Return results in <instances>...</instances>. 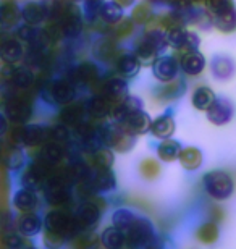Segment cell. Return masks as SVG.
Returning a JSON list of instances; mask_svg holds the SVG:
<instances>
[{"label": "cell", "instance_id": "816d5d0a", "mask_svg": "<svg viewBox=\"0 0 236 249\" xmlns=\"http://www.w3.org/2000/svg\"><path fill=\"white\" fill-rule=\"evenodd\" d=\"M7 128H8V123H7V120H5V117L2 115V113H0V136L5 134Z\"/></svg>", "mask_w": 236, "mask_h": 249}, {"label": "cell", "instance_id": "cb8c5ba5", "mask_svg": "<svg viewBox=\"0 0 236 249\" xmlns=\"http://www.w3.org/2000/svg\"><path fill=\"white\" fill-rule=\"evenodd\" d=\"M136 218L138 217H134V213L127 211V209H118V211L113 213L112 220H113L115 228H117V230H120L122 233H127L129 228H131V225L134 223Z\"/></svg>", "mask_w": 236, "mask_h": 249}, {"label": "cell", "instance_id": "8d00e7d4", "mask_svg": "<svg viewBox=\"0 0 236 249\" xmlns=\"http://www.w3.org/2000/svg\"><path fill=\"white\" fill-rule=\"evenodd\" d=\"M12 79L18 88H29L33 83V73L28 68H18L13 71Z\"/></svg>", "mask_w": 236, "mask_h": 249}, {"label": "cell", "instance_id": "f6af8a7d", "mask_svg": "<svg viewBox=\"0 0 236 249\" xmlns=\"http://www.w3.org/2000/svg\"><path fill=\"white\" fill-rule=\"evenodd\" d=\"M180 89H182V83H180V81H173V84H170V86L162 89V91L159 92V96L163 97V99H172V97L178 96V94L182 92Z\"/></svg>", "mask_w": 236, "mask_h": 249}, {"label": "cell", "instance_id": "ab89813d", "mask_svg": "<svg viewBox=\"0 0 236 249\" xmlns=\"http://www.w3.org/2000/svg\"><path fill=\"white\" fill-rule=\"evenodd\" d=\"M144 41L147 42L152 49H155L157 52L162 51V49L167 46V39H165V36L160 31H150V33H147V36H145Z\"/></svg>", "mask_w": 236, "mask_h": 249}, {"label": "cell", "instance_id": "8992f818", "mask_svg": "<svg viewBox=\"0 0 236 249\" xmlns=\"http://www.w3.org/2000/svg\"><path fill=\"white\" fill-rule=\"evenodd\" d=\"M154 74L159 81H163V83H168V81H173L177 78V71H178V65L177 60L172 57H162V58H157L154 62Z\"/></svg>", "mask_w": 236, "mask_h": 249}, {"label": "cell", "instance_id": "f5cc1de1", "mask_svg": "<svg viewBox=\"0 0 236 249\" xmlns=\"http://www.w3.org/2000/svg\"><path fill=\"white\" fill-rule=\"evenodd\" d=\"M26 249H36V248H26Z\"/></svg>", "mask_w": 236, "mask_h": 249}, {"label": "cell", "instance_id": "f35d334b", "mask_svg": "<svg viewBox=\"0 0 236 249\" xmlns=\"http://www.w3.org/2000/svg\"><path fill=\"white\" fill-rule=\"evenodd\" d=\"M94 163L99 167V170H109L113 163L112 152L107 151V149H100L94 154Z\"/></svg>", "mask_w": 236, "mask_h": 249}, {"label": "cell", "instance_id": "7c38bea8", "mask_svg": "<svg viewBox=\"0 0 236 249\" xmlns=\"http://www.w3.org/2000/svg\"><path fill=\"white\" fill-rule=\"evenodd\" d=\"M99 215H100V211L95 204H92V202L83 204L78 211V223L83 227H92L97 223Z\"/></svg>", "mask_w": 236, "mask_h": 249}, {"label": "cell", "instance_id": "db71d44e", "mask_svg": "<svg viewBox=\"0 0 236 249\" xmlns=\"http://www.w3.org/2000/svg\"><path fill=\"white\" fill-rule=\"evenodd\" d=\"M149 249H154V248H149Z\"/></svg>", "mask_w": 236, "mask_h": 249}, {"label": "cell", "instance_id": "f1b7e54d", "mask_svg": "<svg viewBox=\"0 0 236 249\" xmlns=\"http://www.w3.org/2000/svg\"><path fill=\"white\" fill-rule=\"evenodd\" d=\"M159 157L165 162H172L175 159L180 157V152H182V147L177 141H165L159 146L157 149Z\"/></svg>", "mask_w": 236, "mask_h": 249}, {"label": "cell", "instance_id": "3957f363", "mask_svg": "<svg viewBox=\"0 0 236 249\" xmlns=\"http://www.w3.org/2000/svg\"><path fill=\"white\" fill-rule=\"evenodd\" d=\"M46 225L49 228V231L57 233V235L63 236V235H73L78 228V222L72 220V218H70L65 212L54 211L47 215Z\"/></svg>", "mask_w": 236, "mask_h": 249}, {"label": "cell", "instance_id": "30bf717a", "mask_svg": "<svg viewBox=\"0 0 236 249\" xmlns=\"http://www.w3.org/2000/svg\"><path fill=\"white\" fill-rule=\"evenodd\" d=\"M127 83L122 81V79H110L104 84L102 88V92H104V97L107 99L110 102H117V101H122V99L127 96Z\"/></svg>", "mask_w": 236, "mask_h": 249}, {"label": "cell", "instance_id": "9a60e30c", "mask_svg": "<svg viewBox=\"0 0 236 249\" xmlns=\"http://www.w3.org/2000/svg\"><path fill=\"white\" fill-rule=\"evenodd\" d=\"M100 241L107 249H122L125 246V235L115 227L105 228L102 236H100Z\"/></svg>", "mask_w": 236, "mask_h": 249}, {"label": "cell", "instance_id": "484cf974", "mask_svg": "<svg viewBox=\"0 0 236 249\" xmlns=\"http://www.w3.org/2000/svg\"><path fill=\"white\" fill-rule=\"evenodd\" d=\"M136 110H141V108H139V101L134 97H128V99H125L122 104H118V107L115 108L113 113H115V118H117L120 123H123L129 113H133Z\"/></svg>", "mask_w": 236, "mask_h": 249}, {"label": "cell", "instance_id": "7bdbcfd3", "mask_svg": "<svg viewBox=\"0 0 236 249\" xmlns=\"http://www.w3.org/2000/svg\"><path fill=\"white\" fill-rule=\"evenodd\" d=\"M209 8H210V12L214 13V17H217V15H222L235 7L232 2H227V0H215V2L209 3Z\"/></svg>", "mask_w": 236, "mask_h": 249}, {"label": "cell", "instance_id": "d6a6232c", "mask_svg": "<svg viewBox=\"0 0 236 249\" xmlns=\"http://www.w3.org/2000/svg\"><path fill=\"white\" fill-rule=\"evenodd\" d=\"M76 76L81 83H94L99 78V70L92 63H81L76 70Z\"/></svg>", "mask_w": 236, "mask_h": 249}, {"label": "cell", "instance_id": "ee69618b", "mask_svg": "<svg viewBox=\"0 0 236 249\" xmlns=\"http://www.w3.org/2000/svg\"><path fill=\"white\" fill-rule=\"evenodd\" d=\"M50 138H52V142H57V144H62L63 141L68 139V131L65 126H55L50 129Z\"/></svg>", "mask_w": 236, "mask_h": 249}, {"label": "cell", "instance_id": "74e56055", "mask_svg": "<svg viewBox=\"0 0 236 249\" xmlns=\"http://www.w3.org/2000/svg\"><path fill=\"white\" fill-rule=\"evenodd\" d=\"M8 113L15 120H26L29 117V107L21 101H13L8 106Z\"/></svg>", "mask_w": 236, "mask_h": 249}, {"label": "cell", "instance_id": "5bb4252c", "mask_svg": "<svg viewBox=\"0 0 236 249\" xmlns=\"http://www.w3.org/2000/svg\"><path fill=\"white\" fill-rule=\"evenodd\" d=\"M0 57L7 63H17L23 57V47L18 41H7L0 47Z\"/></svg>", "mask_w": 236, "mask_h": 249}, {"label": "cell", "instance_id": "bcb514c9", "mask_svg": "<svg viewBox=\"0 0 236 249\" xmlns=\"http://www.w3.org/2000/svg\"><path fill=\"white\" fill-rule=\"evenodd\" d=\"M133 29H134V26H133V23H131V19H123L122 21V24L117 28V37L118 39H125V37H128L129 34L133 33Z\"/></svg>", "mask_w": 236, "mask_h": 249}, {"label": "cell", "instance_id": "d4e9b609", "mask_svg": "<svg viewBox=\"0 0 236 249\" xmlns=\"http://www.w3.org/2000/svg\"><path fill=\"white\" fill-rule=\"evenodd\" d=\"M19 138H21V142L28 144V146H36L46 139V131L41 126H28L21 129Z\"/></svg>", "mask_w": 236, "mask_h": 249}, {"label": "cell", "instance_id": "277c9868", "mask_svg": "<svg viewBox=\"0 0 236 249\" xmlns=\"http://www.w3.org/2000/svg\"><path fill=\"white\" fill-rule=\"evenodd\" d=\"M104 141L109 146L115 147L117 151H128L133 146V136L131 133H128L123 126H109L105 128L104 133Z\"/></svg>", "mask_w": 236, "mask_h": 249}, {"label": "cell", "instance_id": "ac0fdd59", "mask_svg": "<svg viewBox=\"0 0 236 249\" xmlns=\"http://www.w3.org/2000/svg\"><path fill=\"white\" fill-rule=\"evenodd\" d=\"M52 96L57 102L60 104H67L70 101H73L74 97V88L72 83L68 81H57L52 86Z\"/></svg>", "mask_w": 236, "mask_h": 249}, {"label": "cell", "instance_id": "60d3db41", "mask_svg": "<svg viewBox=\"0 0 236 249\" xmlns=\"http://www.w3.org/2000/svg\"><path fill=\"white\" fill-rule=\"evenodd\" d=\"M155 53H157V51L150 47L145 41H143L136 49V58L138 60H143V62H152Z\"/></svg>", "mask_w": 236, "mask_h": 249}, {"label": "cell", "instance_id": "836d02e7", "mask_svg": "<svg viewBox=\"0 0 236 249\" xmlns=\"http://www.w3.org/2000/svg\"><path fill=\"white\" fill-rule=\"evenodd\" d=\"M62 157H63V147H62V144L50 142V144H47V146H46V149H44L41 160L49 163V165H52V163L58 162Z\"/></svg>", "mask_w": 236, "mask_h": 249}, {"label": "cell", "instance_id": "5b68a950", "mask_svg": "<svg viewBox=\"0 0 236 249\" xmlns=\"http://www.w3.org/2000/svg\"><path fill=\"white\" fill-rule=\"evenodd\" d=\"M168 41L172 46H175L180 51H186V52H194L196 47L199 46V39L196 34L184 31L183 28L170 31L168 34Z\"/></svg>", "mask_w": 236, "mask_h": 249}, {"label": "cell", "instance_id": "52a82bcc", "mask_svg": "<svg viewBox=\"0 0 236 249\" xmlns=\"http://www.w3.org/2000/svg\"><path fill=\"white\" fill-rule=\"evenodd\" d=\"M122 126L131 134H144L145 131L150 129V118L143 110H136L129 113L127 120L122 123Z\"/></svg>", "mask_w": 236, "mask_h": 249}, {"label": "cell", "instance_id": "ffe728a7", "mask_svg": "<svg viewBox=\"0 0 236 249\" xmlns=\"http://www.w3.org/2000/svg\"><path fill=\"white\" fill-rule=\"evenodd\" d=\"M110 110H112V106L104 96H95L89 101L88 112L94 118H105L110 113Z\"/></svg>", "mask_w": 236, "mask_h": 249}, {"label": "cell", "instance_id": "9c48e42d", "mask_svg": "<svg viewBox=\"0 0 236 249\" xmlns=\"http://www.w3.org/2000/svg\"><path fill=\"white\" fill-rule=\"evenodd\" d=\"M94 55L102 62H112L118 55V47L112 39H100L92 47Z\"/></svg>", "mask_w": 236, "mask_h": 249}, {"label": "cell", "instance_id": "603a6c76", "mask_svg": "<svg viewBox=\"0 0 236 249\" xmlns=\"http://www.w3.org/2000/svg\"><path fill=\"white\" fill-rule=\"evenodd\" d=\"M99 13H100V17H102L104 21H107V23H117L123 17V10H122V7H120V3H117V2L102 3L100 5Z\"/></svg>", "mask_w": 236, "mask_h": 249}, {"label": "cell", "instance_id": "4316f807", "mask_svg": "<svg viewBox=\"0 0 236 249\" xmlns=\"http://www.w3.org/2000/svg\"><path fill=\"white\" fill-rule=\"evenodd\" d=\"M84 107L81 104H70V106L62 112V118L65 123L68 124H81L83 117H84Z\"/></svg>", "mask_w": 236, "mask_h": 249}, {"label": "cell", "instance_id": "d590c367", "mask_svg": "<svg viewBox=\"0 0 236 249\" xmlns=\"http://www.w3.org/2000/svg\"><path fill=\"white\" fill-rule=\"evenodd\" d=\"M139 170H141V175L145 180H155L160 175V165L154 159H144L141 165H139Z\"/></svg>", "mask_w": 236, "mask_h": 249}, {"label": "cell", "instance_id": "8fae6325", "mask_svg": "<svg viewBox=\"0 0 236 249\" xmlns=\"http://www.w3.org/2000/svg\"><path fill=\"white\" fill-rule=\"evenodd\" d=\"M204 67H205V58L199 52H189L182 58V68L184 70V73L191 74V76L199 74L204 70Z\"/></svg>", "mask_w": 236, "mask_h": 249}, {"label": "cell", "instance_id": "7dc6e473", "mask_svg": "<svg viewBox=\"0 0 236 249\" xmlns=\"http://www.w3.org/2000/svg\"><path fill=\"white\" fill-rule=\"evenodd\" d=\"M46 241H47V246L49 248H60L62 246V243H63V236H60L57 235V233H52V231H49L47 233V236H46Z\"/></svg>", "mask_w": 236, "mask_h": 249}, {"label": "cell", "instance_id": "2e32d148", "mask_svg": "<svg viewBox=\"0 0 236 249\" xmlns=\"http://www.w3.org/2000/svg\"><path fill=\"white\" fill-rule=\"evenodd\" d=\"M15 206H17L19 211L23 212H29L33 209H36L37 206V197L31 189H21L15 194V199H13Z\"/></svg>", "mask_w": 236, "mask_h": 249}, {"label": "cell", "instance_id": "6da1fadb", "mask_svg": "<svg viewBox=\"0 0 236 249\" xmlns=\"http://www.w3.org/2000/svg\"><path fill=\"white\" fill-rule=\"evenodd\" d=\"M204 185L205 191L209 193V196H212L214 199L223 201L228 199L233 193V180L228 173L225 172H210L204 177Z\"/></svg>", "mask_w": 236, "mask_h": 249}, {"label": "cell", "instance_id": "f907efd6", "mask_svg": "<svg viewBox=\"0 0 236 249\" xmlns=\"http://www.w3.org/2000/svg\"><path fill=\"white\" fill-rule=\"evenodd\" d=\"M210 213H212V218H214V220H223V217H225V213H223V211H222V209H220L218 206H215V207H212V212H210Z\"/></svg>", "mask_w": 236, "mask_h": 249}, {"label": "cell", "instance_id": "83f0119b", "mask_svg": "<svg viewBox=\"0 0 236 249\" xmlns=\"http://www.w3.org/2000/svg\"><path fill=\"white\" fill-rule=\"evenodd\" d=\"M18 230L24 236H34L41 230V220L36 215H24L18 223Z\"/></svg>", "mask_w": 236, "mask_h": 249}, {"label": "cell", "instance_id": "7a4b0ae2", "mask_svg": "<svg viewBox=\"0 0 236 249\" xmlns=\"http://www.w3.org/2000/svg\"><path fill=\"white\" fill-rule=\"evenodd\" d=\"M125 235V243H128V246L131 249H149L147 246L154 240V230L149 220L145 218H136L131 228L123 233Z\"/></svg>", "mask_w": 236, "mask_h": 249}, {"label": "cell", "instance_id": "681fc988", "mask_svg": "<svg viewBox=\"0 0 236 249\" xmlns=\"http://www.w3.org/2000/svg\"><path fill=\"white\" fill-rule=\"evenodd\" d=\"M89 246H92V238L91 236H81L76 241V248L78 249H88Z\"/></svg>", "mask_w": 236, "mask_h": 249}, {"label": "cell", "instance_id": "c3c4849f", "mask_svg": "<svg viewBox=\"0 0 236 249\" xmlns=\"http://www.w3.org/2000/svg\"><path fill=\"white\" fill-rule=\"evenodd\" d=\"M7 246H8V249H21L23 241L18 235H12L7 238Z\"/></svg>", "mask_w": 236, "mask_h": 249}, {"label": "cell", "instance_id": "e575fe53", "mask_svg": "<svg viewBox=\"0 0 236 249\" xmlns=\"http://www.w3.org/2000/svg\"><path fill=\"white\" fill-rule=\"evenodd\" d=\"M94 186L100 191H109L115 186V177L110 170H99L94 178Z\"/></svg>", "mask_w": 236, "mask_h": 249}, {"label": "cell", "instance_id": "4fadbf2b", "mask_svg": "<svg viewBox=\"0 0 236 249\" xmlns=\"http://www.w3.org/2000/svg\"><path fill=\"white\" fill-rule=\"evenodd\" d=\"M215 104V94L209 88H198L193 94V106L198 110H209Z\"/></svg>", "mask_w": 236, "mask_h": 249}, {"label": "cell", "instance_id": "1f68e13d", "mask_svg": "<svg viewBox=\"0 0 236 249\" xmlns=\"http://www.w3.org/2000/svg\"><path fill=\"white\" fill-rule=\"evenodd\" d=\"M141 63L136 58V55H123L118 58V70L125 76H134L139 71Z\"/></svg>", "mask_w": 236, "mask_h": 249}, {"label": "cell", "instance_id": "d6986e66", "mask_svg": "<svg viewBox=\"0 0 236 249\" xmlns=\"http://www.w3.org/2000/svg\"><path fill=\"white\" fill-rule=\"evenodd\" d=\"M150 131L157 138H168L175 133V122L170 117H160L150 123Z\"/></svg>", "mask_w": 236, "mask_h": 249}, {"label": "cell", "instance_id": "b9f144b4", "mask_svg": "<svg viewBox=\"0 0 236 249\" xmlns=\"http://www.w3.org/2000/svg\"><path fill=\"white\" fill-rule=\"evenodd\" d=\"M150 18V7L147 3H139L138 7H134L133 10V19L139 24L145 23Z\"/></svg>", "mask_w": 236, "mask_h": 249}, {"label": "cell", "instance_id": "4dcf8cb0", "mask_svg": "<svg viewBox=\"0 0 236 249\" xmlns=\"http://www.w3.org/2000/svg\"><path fill=\"white\" fill-rule=\"evenodd\" d=\"M196 236H198V240L200 243H204V245H212V243L217 241V238H218V228L212 222L204 223L202 227H199Z\"/></svg>", "mask_w": 236, "mask_h": 249}, {"label": "cell", "instance_id": "f546056e", "mask_svg": "<svg viewBox=\"0 0 236 249\" xmlns=\"http://www.w3.org/2000/svg\"><path fill=\"white\" fill-rule=\"evenodd\" d=\"M215 24H217V28L220 31L233 33L236 29V10L232 8L222 15H217V17H215Z\"/></svg>", "mask_w": 236, "mask_h": 249}, {"label": "cell", "instance_id": "e0dca14e", "mask_svg": "<svg viewBox=\"0 0 236 249\" xmlns=\"http://www.w3.org/2000/svg\"><path fill=\"white\" fill-rule=\"evenodd\" d=\"M180 162L186 170H196L202 163V154L196 147H186L180 152Z\"/></svg>", "mask_w": 236, "mask_h": 249}, {"label": "cell", "instance_id": "ba28073f", "mask_svg": "<svg viewBox=\"0 0 236 249\" xmlns=\"http://www.w3.org/2000/svg\"><path fill=\"white\" fill-rule=\"evenodd\" d=\"M233 115V107L228 101H215V104L207 110L209 120L214 124H225Z\"/></svg>", "mask_w": 236, "mask_h": 249}, {"label": "cell", "instance_id": "44dd1931", "mask_svg": "<svg viewBox=\"0 0 236 249\" xmlns=\"http://www.w3.org/2000/svg\"><path fill=\"white\" fill-rule=\"evenodd\" d=\"M47 10L41 3H28L23 8V18L28 24H39L46 18Z\"/></svg>", "mask_w": 236, "mask_h": 249}, {"label": "cell", "instance_id": "7402d4cb", "mask_svg": "<svg viewBox=\"0 0 236 249\" xmlns=\"http://www.w3.org/2000/svg\"><path fill=\"white\" fill-rule=\"evenodd\" d=\"M212 71L218 79H228L233 74V62L223 55L215 57L212 62Z\"/></svg>", "mask_w": 236, "mask_h": 249}]
</instances>
